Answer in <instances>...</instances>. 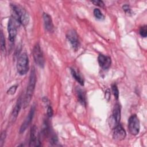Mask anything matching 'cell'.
Segmentation results:
<instances>
[{
    "mask_svg": "<svg viewBox=\"0 0 147 147\" xmlns=\"http://www.w3.org/2000/svg\"><path fill=\"white\" fill-rule=\"evenodd\" d=\"M42 17H43L44 26L46 30L49 32H52L53 31L54 27H53V24L51 16L49 15L48 13H44Z\"/></svg>",
    "mask_w": 147,
    "mask_h": 147,
    "instance_id": "obj_13",
    "label": "cell"
},
{
    "mask_svg": "<svg viewBox=\"0 0 147 147\" xmlns=\"http://www.w3.org/2000/svg\"><path fill=\"white\" fill-rule=\"evenodd\" d=\"M99 65L103 69H108L111 65V58L109 56L100 54L98 57Z\"/></svg>",
    "mask_w": 147,
    "mask_h": 147,
    "instance_id": "obj_12",
    "label": "cell"
},
{
    "mask_svg": "<svg viewBox=\"0 0 147 147\" xmlns=\"http://www.w3.org/2000/svg\"><path fill=\"white\" fill-rule=\"evenodd\" d=\"M7 30L9 33V39L11 42H13L15 40L17 33L16 25L14 21V19L13 18H10L7 24Z\"/></svg>",
    "mask_w": 147,
    "mask_h": 147,
    "instance_id": "obj_8",
    "label": "cell"
},
{
    "mask_svg": "<svg viewBox=\"0 0 147 147\" xmlns=\"http://www.w3.org/2000/svg\"><path fill=\"white\" fill-rule=\"evenodd\" d=\"M105 98H106V99L109 101V99H110V92H109V90H107L106 91V93H105Z\"/></svg>",
    "mask_w": 147,
    "mask_h": 147,
    "instance_id": "obj_26",
    "label": "cell"
},
{
    "mask_svg": "<svg viewBox=\"0 0 147 147\" xmlns=\"http://www.w3.org/2000/svg\"><path fill=\"white\" fill-rule=\"evenodd\" d=\"M17 87H18V86H17V85H14V86H11L7 91V94H9V95H13V94H14L16 91V90H17Z\"/></svg>",
    "mask_w": 147,
    "mask_h": 147,
    "instance_id": "obj_21",
    "label": "cell"
},
{
    "mask_svg": "<svg viewBox=\"0 0 147 147\" xmlns=\"http://www.w3.org/2000/svg\"><path fill=\"white\" fill-rule=\"evenodd\" d=\"M111 89H112V91L113 92V94L115 96V98L118 99V97H119V91L118 89V87L117 86V85L115 84H113L111 86Z\"/></svg>",
    "mask_w": 147,
    "mask_h": 147,
    "instance_id": "obj_19",
    "label": "cell"
},
{
    "mask_svg": "<svg viewBox=\"0 0 147 147\" xmlns=\"http://www.w3.org/2000/svg\"><path fill=\"white\" fill-rule=\"evenodd\" d=\"M91 2L92 3H94L95 5L101 7H103L104 6H105V4H104L103 2L102 1H91Z\"/></svg>",
    "mask_w": 147,
    "mask_h": 147,
    "instance_id": "obj_23",
    "label": "cell"
},
{
    "mask_svg": "<svg viewBox=\"0 0 147 147\" xmlns=\"http://www.w3.org/2000/svg\"><path fill=\"white\" fill-rule=\"evenodd\" d=\"M11 7L15 14L14 18L24 26L28 25L29 21V16L28 12L19 5L11 4Z\"/></svg>",
    "mask_w": 147,
    "mask_h": 147,
    "instance_id": "obj_2",
    "label": "cell"
},
{
    "mask_svg": "<svg viewBox=\"0 0 147 147\" xmlns=\"http://www.w3.org/2000/svg\"><path fill=\"white\" fill-rule=\"evenodd\" d=\"M36 83V74L35 69L33 68L30 72L28 85L27 86V89L26 91L25 98L23 100L24 108L26 107L29 105L31 101V99L32 98V96L34 91Z\"/></svg>",
    "mask_w": 147,
    "mask_h": 147,
    "instance_id": "obj_1",
    "label": "cell"
},
{
    "mask_svg": "<svg viewBox=\"0 0 147 147\" xmlns=\"http://www.w3.org/2000/svg\"><path fill=\"white\" fill-rule=\"evenodd\" d=\"M29 58L26 53L21 54L17 62V69L20 75H25L29 70Z\"/></svg>",
    "mask_w": 147,
    "mask_h": 147,
    "instance_id": "obj_3",
    "label": "cell"
},
{
    "mask_svg": "<svg viewBox=\"0 0 147 147\" xmlns=\"http://www.w3.org/2000/svg\"><path fill=\"white\" fill-rule=\"evenodd\" d=\"M47 114L49 117H51L53 115V110L51 106H49L47 108Z\"/></svg>",
    "mask_w": 147,
    "mask_h": 147,
    "instance_id": "obj_24",
    "label": "cell"
},
{
    "mask_svg": "<svg viewBox=\"0 0 147 147\" xmlns=\"http://www.w3.org/2000/svg\"><path fill=\"white\" fill-rule=\"evenodd\" d=\"M22 106V99H21V96H20L19 98V99L17 100V102L12 111L11 115V121L12 122H14L16 121V119L17 118V116L18 115V113L20 112V110L21 109Z\"/></svg>",
    "mask_w": 147,
    "mask_h": 147,
    "instance_id": "obj_14",
    "label": "cell"
},
{
    "mask_svg": "<svg viewBox=\"0 0 147 147\" xmlns=\"http://www.w3.org/2000/svg\"><path fill=\"white\" fill-rule=\"evenodd\" d=\"M40 145V138L37 135V127L36 126H33L30 130L29 146H38Z\"/></svg>",
    "mask_w": 147,
    "mask_h": 147,
    "instance_id": "obj_10",
    "label": "cell"
},
{
    "mask_svg": "<svg viewBox=\"0 0 147 147\" xmlns=\"http://www.w3.org/2000/svg\"><path fill=\"white\" fill-rule=\"evenodd\" d=\"M122 8L123 9V10L127 13H130V11H131V10H130V8L129 7V5H125L122 6Z\"/></svg>",
    "mask_w": 147,
    "mask_h": 147,
    "instance_id": "obj_25",
    "label": "cell"
},
{
    "mask_svg": "<svg viewBox=\"0 0 147 147\" xmlns=\"http://www.w3.org/2000/svg\"><path fill=\"white\" fill-rule=\"evenodd\" d=\"M94 15L98 20H102L104 18V16L102 13V12L100 11L99 9H95L94 10Z\"/></svg>",
    "mask_w": 147,
    "mask_h": 147,
    "instance_id": "obj_17",
    "label": "cell"
},
{
    "mask_svg": "<svg viewBox=\"0 0 147 147\" xmlns=\"http://www.w3.org/2000/svg\"><path fill=\"white\" fill-rule=\"evenodd\" d=\"M128 128L130 133L132 135L136 136L139 133L140 129V121L136 114L131 115L129 118Z\"/></svg>",
    "mask_w": 147,
    "mask_h": 147,
    "instance_id": "obj_4",
    "label": "cell"
},
{
    "mask_svg": "<svg viewBox=\"0 0 147 147\" xmlns=\"http://www.w3.org/2000/svg\"><path fill=\"white\" fill-rule=\"evenodd\" d=\"M76 92L78 98L79 102L81 103L83 105L85 106L86 101V95L84 91L79 88H76Z\"/></svg>",
    "mask_w": 147,
    "mask_h": 147,
    "instance_id": "obj_15",
    "label": "cell"
},
{
    "mask_svg": "<svg viewBox=\"0 0 147 147\" xmlns=\"http://www.w3.org/2000/svg\"><path fill=\"white\" fill-rule=\"evenodd\" d=\"M1 49L3 52L5 51V39L2 31L1 32Z\"/></svg>",
    "mask_w": 147,
    "mask_h": 147,
    "instance_id": "obj_18",
    "label": "cell"
},
{
    "mask_svg": "<svg viewBox=\"0 0 147 147\" xmlns=\"http://www.w3.org/2000/svg\"><path fill=\"white\" fill-rule=\"evenodd\" d=\"M33 56L36 64L41 68L44 67L45 64V59L42 51L38 43L36 44L33 48Z\"/></svg>",
    "mask_w": 147,
    "mask_h": 147,
    "instance_id": "obj_5",
    "label": "cell"
},
{
    "mask_svg": "<svg viewBox=\"0 0 147 147\" xmlns=\"http://www.w3.org/2000/svg\"><path fill=\"white\" fill-rule=\"evenodd\" d=\"M121 119V109L118 104H116L113 114L109 119V125L111 127H115L119 124Z\"/></svg>",
    "mask_w": 147,
    "mask_h": 147,
    "instance_id": "obj_6",
    "label": "cell"
},
{
    "mask_svg": "<svg viewBox=\"0 0 147 147\" xmlns=\"http://www.w3.org/2000/svg\"><path fill=\"white\" fill-rule=\"evenodd\" d=\"M67 38L71 43L73 49L77 51L80 47V41L79 40L78 35L76 31L74 29L69 30L67 33Z\"/></svg>",
    "mask_w": 147,
    "mask_h": 147,
    "instance_id": "obj_7",
    "label": "cell"
},
{
    "mask_svg": "<svg viewBox=\"0 0 147 147\" xmlns=\"http://www.w3.org/2000/svg\"><path fill=\"white\" fill-rule=\"evenodd\" d=\"M34 111H35V106H33L31 107L27 117H26V118L24 120V122L22 123V124L21 125V126L20 127V133H24L26 130L27 127L29 126V124L31 123L33 117V115H34Z\"/></svg>",
    "mask_w": 147,
    "mask_h": 147,
    "instance_id": "obj_9",
    "label": "cell"
},
{
    "mask_svg": "<svg viewBox=\"0 0 147 147\" xmlns=\"http://www.w3.org/2000/svg\"><path fill=\"white\" fill-rule=\"evenodd\" d=\"M126 135V131L121 125L118 124L114 128L113 137L114 140L117 141L122 140L125 139Z\"/></svg>",
    "mask_w": 147,
    "mask_h": 147,
    "instance_id": "obj_11",
    "label": "cell"
},
{
    "mask_svg": "<svg viewBox=\"0 0 147 147\" xmlns=\"http://www.w3.org/2000/svg\"><path fill=\"white\" fill-rule=\"evenodd\" d=\"M5 138H6V132L4 131L1 134V138H0V146L1 147L2 146V145L5 142Z\"/></svg>",
    "mask_w": 147,
    "mask_h": 147,
    "instance_id": "obj_22",
    "label": "cell"
},
{
    "mask_svg": "<svg viewBox=\"0 0 147 147\" xmlns=\"http://www.w3.org/2000/svg\"><path fill=\"white\" fill-rule=\"evenodd\" d=\"M140 34L143 37H146L147 35V28L146 25L142 26L140 30Z\"/></svg>",
    "mask_w": 147,
    "mask_h": 147,
    "instance_id": "obj_20",
    "label": "cell"
},
{
    "mask_svg": "<svg viewBox=\"0 0 147 147\" xmlns=\"http://www.w3.org/2000/svg\"><path fill=\"white\" fill-rule=\"evenodd\" d=\"M71 73L72 74V77L82 86L84 85V80L81 77V76L74 69L71 68Z\"/></svg>",
    "mask_w": 147,
    "mask_h": 147,
    "instance_id": "obj_16",
    "label": "cell"
}]
</instances>
